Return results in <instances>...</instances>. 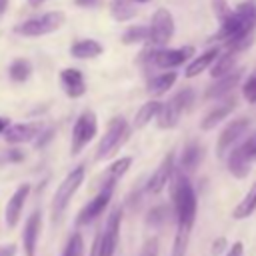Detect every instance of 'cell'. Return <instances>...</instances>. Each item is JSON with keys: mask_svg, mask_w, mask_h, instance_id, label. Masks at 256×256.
<instances>
[{"mask_svg": "<svg viewBox=\"0 0 256 256\" xmlns=\"http://www.w3.org/2000/svg\"><path fill=\"white\" fill-rule=\"evenodd\" d=\"M254 28H256V8L250 0H246L238 4L234 10H230V14L224 20H220V28L212 40H222L226 44L246 34H252Z\"/></svg>", "mask_w": 256, "mask_h": 256, "instance_id": "cell-1", "label": "cell"}, {"mask_svg": "<svg viewBox=\"0 0 256 256\" xmlns=\"http://www.w3.org/2000/svg\"><path fill=\"white\" fill-rule=\"evenodd\" d=\"M176 172V170H174ZM172 204H174V218L176 224H184V226H194L196 220V212H198V198H196V190L190 184L188 176L180 170L174 174L172 178Z\"/></svg>", "mask_w": 256, "mask_h": 256, "instance_id": "cell-2", "label": "cell"}, {"mask_svg": "<svg viewBox=\"0 0 256 256\" xmlns=\"http://www.w3.org/2000/svg\"><path fill=\"white\" fill-rule=\"evenodd\" d=\"M84 176H86V168L84 164H78L76 168H72L64 180L58 184L54 196H52V204H50V216H52V222H58L62 218V214L66 212L72 196L78 192L80 184L84 182Z\"/></svg>", "mask_w": 256, "mask_h": 256, "instance_id": "cell-3", "label": "cell"}, {"mask_svg": "<svg viewBox=\"0 0 256 256\" xmlns=\"http://www.w3.org/2000/svg\"><path fill=\"white\" fill-rule=\"evenodd\" d=\"M194 56V46H180V48H154L148 44V50L140 56L146 66H154L160 70H174L186 60Z\"/></svg>", "mask_w": 256, "mask_h": 256, "instance_id": "cell-4", "label": "cell"}, {"mask_svg": "<svg viewBox=\"0 0 256 256\" xmlns=\"http://www.w3.org/2000/svg\"><path fill=\"white\" fill-rule=\"evenodd\" d=\"M64 20H66V14L62 10H50V12H44L40 16H34V18H28V20L16 24L14 32L18 36H26V38H40V36L52 34L58 28H62Z\"/></svg>", "mask_w": 256, "mask_h": 256, "instance_id": "cell-5", "label": "cell"}, {"mask_svg": "<svg viewBox=\"0 0 256 256\" xmlns=\"http://www.w3.org/2000/svg\"><path fill=\"white\" fill-rule=\"evenodd\" d=\"M194 90L192 88H184L180 92H176L168 102H162L158 114H156V124L162 130H170L174 126H178L180 116L184 110H188L194 102Z\"/></svg>", "mask_w": 256, "mask_h": 256, "instance_id": "cell-6", "label": "cell"}, {"mask_svg": "<svg viewBox=\"0 0 256 256\" xmlns=\"http://www.w3.org/2000/svg\"><path fill=\"white\" fill-rule=\"evenodd\" d=\"M98 134V116L94 110L86 108L78 114L74 126H72V142H70V154L76 156L80 154L90 142L92 138Z\"/></svg>", "mask_w": 256, "mask_h": 256, "instance_id": "cell-7", "label": "cell"}, {"mask_svg": "<svg viewBox=\"0 0 256 256\" xmlns=\"http://www.w3.org/2000/svg\"><path fill=\"white\" fill-rule=\"evenodd\" d=\"M174 16L168 8H158L154 14H152V20L148 24V42L150 46L154 48H164L172 36H174Z\"/></svg>", "mask_w": 256, "mask_h": 256, "instance_id": "cell-8", "label": "cell"}, {"mask_svg": "<svg viewBox=\"0 0 256 256\" xmlns=\"http://www.w3.org/2000/svg\"><path fill=\"white\" fill-rule=\"evenodd\" d=\"M128 136V122L122 118V116H114L106 130H104V136L100 138L98 142V148H96V160H104L108 158Z\"/></svg>", "mask_w": 256, "mask_h": 256, "instance_id": "cell-9", "label": "cell"}, {"mask_svg": "<svg viewBox=\"0 0 256 256\" xmlns=\"http://www.w3.org/2000/svg\"><path fill=\"white\" fill-rule=\"evenodd\" d=\"M112 194H114V186H100L98 194H96L92 200H88V204H84L82 210L78 212V216H76V224L86 226V224L94 222L98 216H102L104 210L108 208L110 200H112Z\"/></svg>", "mask_w": 256, "mask_h": 256, "instance_id": "cell-10", "label": "cell"}, {"mask_svg": "<svg viewBox=\"0 0 256 256\" xmlns=\"http://www.w3.org/2000/svg\"><path fill=\"white\" fill-rule=\"evenodd\" d=\"M248 128H250V120L244 118V116L230 120V122L224 126V130L220 132V136H218L216 154H218V156H226V152H228V150H230L242 136H246Z\"/></svg>", "mask_w": 256, "mask_h": 256, "instance_id": "cell-11", "label": "cell"}, {"mask_svg": "<svg viewBox=\"0 0 256 256\" xmlns=\"http://www.w3.org/2000/svg\"><path fill=\"white\" fill-rule=\"evenodd\" d=\"M174 170H176V156H174V152H168V154L160 160V164L156 166V170L152 172V176L148 178V182H146V192H148V194H160V192L166 188V184L172 180Z\"/></svg>", "mask_w": 256, "mask_h": 256, "instance_id": "cell-12", "label": "cell"}, {"mask_svg": "<svg viewBox=\"0 0 256 256\" xmlns=\"http://www.w3.org/2000/svg\"><path fill=\"white\" fill-rule=\"evenodd\" d=\"M28 196H30V184L24 182V184H20V186L12 192V196L8 198L6 208H4V222H6L8 228H14V226L18 224Z\"/></svg>", "mask_w": 256, "mask_h": 256, "instance_id": "cell-13", "label": "cell"}, {"mask_svg": "<svg viewBox=\"0 0 256 256\" xmlns=\"http://www.w3.org/2000/svg\"><path fill=\"white\" fill-rule=\"evenodd\" d=\"M40 132H42L40 122H20V124L10 122V126L2 134L8 144H28V142H34Z\"/></svg>", "mask_w": 256, "mask_h": 256, "instance_id": "cell-14", "label": "cell"}, {"mask_svg": "<svg viewBox=\"0 0 256 256\" xmlns=\"http://www.w3.org/2000/svg\"><path fill=\"white\" fill-rule=\"evenodd\" d=\"M40 230H42V212L34 210L22 230V250L24 256H34L36 254V246H38V238H40Z\"/></svg>", "mask_w": 256, "mask_h": 256, "instance_id": "cell-15", "label": "cell"}, {"mask_svg": "<svg viewBox=\"0 0 256 256\" xmlns=\"http://www.w3.org/2000/svg\"><path fill=\"white\" fill-rule=\"evenodd\" d=\"M60 84L68 98H80L86 94V80L80 68H64L60 70Z\"/></svg>", "mask_w": 256, "mask_h": 256, "instance_id": "cell-16", "label": "cell"}, {"mask_svg": "<svg viewBox=\"0 0 256 256\" xmlns=\"http://www.w3.org/2000/svg\"><path fill=\"white\" fill-rule=\"evenodd\" d=\"M240 78H242V68H234L232 72H228V74L216 78V82L206 90V98H208V100H218V98L228 96V94L238 86Z\"/></svg>", "mask_w": 256, "mask_h": 256, "instance_id": "cell-17", "label": "cell"}, {"mask_svg": "<svg viewBox=\"0 0 256 256\" xmlns=\"http://www.w3.org/2000/svg\"><path fill=\"white\" fill-rule=\"evenodd\" d=\"M234 108H236V98H234V96L224 98L222 102H218V104L200 120V130H212V128H216L222 120H226V118L234 112Z\"/></svg>", "mask_w": 256, "mask_h": 256, "instance_id": "cell-18", "label": "cell"}, {"mask_svg": "<svg viewBox=\"0 0 256 256\" xmlns=\"http://www.w3.org/2000/svg\"><path fill=\"white\" fill-rule=\"evenodd\" d=\"M226 164H228V172L240 180L246 178L250 174V168H252V162L246 158V154L242 152L240 146H232L226 152Z\"/></svg>", "mask_w": 256, "mask_h": 256, "instance_id": "cell-19", "label": "cell"}, {"mask_svg": "<svg viewBox=\"0 0 256 256\" xmlns=\"http://www.w3.org/2000/svg\"><path fill=\"white\" fill-rule=\"evenodd\" d=\"M202 158H204V148H202V144H198V142H188V144L184 146L182 154H180V166H178V168H180L184 174H190V172H194V170L200 166Z\"/></svg>", "mask_w": 256, "mask_h": 256, "instance_id": "cell-20", "label": "cell"}, {"mask_svg": "<svg viewBox=\"0 0 256 256\" xmlns=\"http://www.w3.org/2000/svg\"><path fill=\"white\" fill-rule=\"evenodd\" d=\"M102 52H104V46L94 38H82L70 46V56L78 60H90V58L100 56Z\"/></svg>", "mask_w": 256, "mask_h": 256, "instance_id": "cell-21", "label": "cell"}, {"mask_svg": "<svg viewBox=\"0 0 256 256\" xmlns=\"http://www.w3.org/2000/svg\"><path fill=\"white\" fill-rule=\"evenodd\" d=\"M218 52H220V48L212 46V48L204 50L200 56H194V58L188 62V66H186V70H184V76H186V78H194V76H198L200 72H204L206 68H210L212 62L216 60Z\"/></svg>", "mask_w": 256, "mask_h": 256, "instance_id": "cell-22", "label": "cell"}, {"mask_svg": "<svg viewBox=\"0 0 256 256\" xmlns=\"http://www.w3.org/2000/svg\"><path fill=\"white\" fill-rule=\"evenodd\" d=\"M236 62H238V52H234V50H230V48L220 50L218 56H216V60H214L212 66H210L212 78H220V76L232 72V70L236 68Z\"/></svg>", "mask_w": 256, "mask_h": 256, "instance_id": "cell-23", "label": "cell"}, {"mask_svg": "<svg viewBox=\"0 0 256 256\" xmlns=\"http://www.w3.org/2000/svg\"><path fill=\"white\" fill-rule=\"evenodd\" d=\"M130 166H132V156H122V158L114 160V162L104 170V174L100 176V180H102L100 186H116V182L130 170Z\"/></svg>", "mask_w": 256, "mask_h": 256, "instance_id": "cell-24", "label": "cell"}, {"mask_svg": "<svg viewBox=\"0 0 256 256\" xmlns=\"http://www.w3.org/2000/svg\"><path fill=\"white\" fill-rule=\"evenodd\" d=\"M176 78H178V74H176L174 70L160 72V74H156V76H152V78L148 80V88H146V90H148L150 96H162V94H166V92L174 86Z\"/></svg>", "mask_w": 256, "mask_h": 256, "instance_id": "cell-25", "label": "cell"}, {"mask_svg": "<svg viewBox=\"0 0 256 256\" xmlns=\"http://www.w3.org/2000/svg\"><path fill=\"white\" fill-rule=\"evenodd\" d=\"M256 210V180L250 184L248 192L244 194V198L236 204V208L232 210V218L234 220H244L248 216H252Z\"/></svg>", "mask_w": 256, "mask_h": 256, "instance_id": "cell-26", "label": "cell"}, {"mask_svg": "<svg viewBox=\"0 0 256 256\" xmlns=\"http://www.w3.org/2000/svg\"><path fill=\"white\" fill-rule=\"evenodd\" d=\"M138 14L134 0H110V16L116 22H128Z\"/></svg>", "mask_w": 256, "mask_h": 256, "instance_id": "cell-27", "label": "cell"}, {"mask_svg": "<svg viewBox=\"0 0 256 256\" xmlns=\"http://www.w3.org/2000/svg\"><path fill=\"white\" fill-rule=\"evenodd\" d=\"M160 106H162V102H158V100H148V102H144V104L138 108L136 116H134V128H144L146 124H150L152 120H156V114H158Z\"/></svg>", "mask_w": 256, "mask_h": 256, "instance_id": "cell-28", "label": "cell"}, {"mask_svg": "<svg viewBox=\"0 0 256 256\" xmlns=\"http://www.w3.org/2000/svg\"><path fill=\"white\" fill-rule=\"evenodd\" d=\"M8 76L12 82H26L32 76V62L28 58H16L8 66Z\"/></svg>", "mask_w": 256, "mask_h": 256, "instance_id": "cell-29", "label": "cell"}, {"mask_svg": "<svg viewBox=\"0 0 256 256\" xmlns=\"http://www.w3.org/2000/svg\"><path fill=\"white\" fill-rule=\"evenodd\" d=\"M190 226L184 224H176V234H174V242H172V252L170 256H186L188 250V242H190Z\"/></svg>", "mask_w": 256, "mask_h": 256, "instance_id": "cell-30", "label": "cell"}, {"mask_svg": "<svg viewBox=\"0 0 256 256\" xmlns=\"http://www.w3.org/2000/svg\"><path fill=\"white\" fill-rule=\"evenodd\" d=\"M148 42V26H130L124 30L122 34V44L126 46H134V44H146Z\"/></svg>", "mask_w": 256, "mask_h": 256, "instance_id": "cell-31", "label": "cell"}, {"mask_svg": "<svg viewBox=\"0 0 256 256\" xmlns=\"http://www.w3.org/2000/svg\"><path fill=\"white\" fill-rule=\"evenodd\" d=\"M168 216H170V208L166 204H160V206H154L148 216H146V224L152 226V228H162L166 222H168Z\"/></svg>", "mask_w": 256, "mask_h": 256, "instance_id": "cell-32", "label": "cell"}, {"mask_svg": "<svg viewBox=\"0 0 256 256\" xmlns=\"http://www.w3.org/2000/svg\"><path fill=\"white\" fill-rule=\"evenodd\" d=\"M84 238L80 232H72V236L68 238L64 250H62V256H84Z\"/></svg>", "mask_w": 256, "mask_h": 256, "instance_id": "cell-33", "label": "cell"}, {"mask_svg": "<svg viewBox=\"0 0 256 256\" xmlns=\"http://www.w3.org/2000/svg\"><path fill=\"white\" fill-rule=\"evenodd\" d=\"M242 96L248 104H256V70L246 78V82L242 86Z\"/></svg>", "mask_w": 256, "mask_h": 256, "instance_id": "cell-34", "label": "cell"}, {"mask_svg": "<svg viewBox=\"0 0 256 256\" xmlns=\"http://www.w3.org/2000/svg\"><path fill=\"white\" fill-rule=\"evenodd\" d=\"M240 148H242V152L246 154V158L250 162H256V130L250 136H246V140L240 144Z\"/></svg>", "mask_w": 256, "mask_h": 256, "instance_id": "cell-35", "label": "cell"}, {"mask_svg": "<svg viewBox=\"0 0 256 256\" xmlns=\"http://www.w3.org/2000/svg\"><path fill=\"white\" fill-rule=\"evenodd\" d=\"M140 256H158V240L156 238H148L140 250Z\"/></svg>", "mask_w": 256, "mask_h": 256, "instance_id": "cell-36", "label": "cell"}, {"mask_svg": "<svg viewBox=\"0 0 256 256\" xmlns=\"http://www.w3.org/2000/svg\"><path fill=\"white\" fill-rule=\"evenodd\" d=\"M226 248H228V240H226L224 236H218V238L210 244V254H212V256H220Z\"/></svg>", "mask_w": 256, "mask_h": 256, "instance_id": "cell-37", "label": "cell"}, {"mask_svg": "<svg viewBox=\"0 0 256 256\" xmlns=\"http://www.w3.org/2000/svg\"><path fill=\"white\" fill-rule=\"evenodd\" d=\"M212 4H214V14L218 16V20H224L232 10V8H228L226 0H212Z\"/></svg>", "mask_w": 256, "mask_h": 256, "instance_id": "cell-38", "label": "cell"}, {"mask_svg": "<svg viewBox=\"0 0 256 256\" xmlns=\"http://www.w3.org/2000/svg\"><path fill=\"white\" fill-rule=\"evenodd\" d=\"M226 256H244V244H242L240 240L232 242V246H228Z\"/></svg>", "mask_w": 256, "mask_h": 256, "instance_id": "cell-39", "label": "cell"}, {"mask_svg": "<svg viewBox=\"0 0 256 256\" xmlns=\"http://www.w3.org/2000/svg\"><path fill=\"white\" fill-rule=\"evenodd\" d=\"M78 8H98L102 6V0H74Z\"/></svg>", "mask_w": 256, "mask_h": 256, "instance_id": "cell-40", "label": "cell"}, {"mask_svg": "<svg viewBox=\"0 0 256 256\" xmlns=\"http://www.w3.org/2000/svg\"><path fill=\"white\" fill-rule=\"evenodd\" d=\"M16 254V246L8 244V246H0V256H14Z\"/></svg>", "mask_w": 256, "mask_h": 256, "instance_id": "cell-41", "label": "cell"}, {"mask_svg": "<svg viewBox=\"0 0 256 256\" xmlns=\"http://www.w3.org/2000/svg\"><path fill=\"white\" fill-rule=\"evenodd\" d=\"M22 158H24V152H20V150H16V148L8 152V160H14V162H16V160H22Z\"/></svg>", "mask_w": 256, "mask_h": 256, "instance_id": "cell-42", "label": "cell"}, {"mask_svg": "<svg viewBox=\"0 0 256 256\" xmlns=\"http://www.w3.org/2000/svg\"><path fill=\"white\" fill-rule=\"evenodd\" d=\"M10 126V118H6V116H0V134L6 130Z\"/></svg>", "mask_w": 256, "mask_h": 256, "instance_id": "cell-43", "label": "cell"}, {"mask_svg": "<svg viewBox=\"0 0 256 256\" xmlns=\"http://www.w3.org/2000/svg\"><path fill=\"white\" fill-rule=\"evenodd\" d=\"M6 8H8V0H0V16H4Z\"/></svg>", "mask_w": 256, "mask_h": 256, "instance_id": "cell-44", "label": "cell"}, {"mask_svg": "<svg viewBox=\"0 0 256 256\" xmlns=\"http://www.w3.org/2000/svg\"><path fill=\"white\" fill-rule=\"evenodd\" d=\"M44 2H46V0H28V4H30V6H34V8H38V6H42Z\"/></svg>", "mask_w": 256, "mask_h": 256, "instance_id": "cell-45", "label": "cell"}, {"mask_svg": "<svg viewBox=\"0 0 256 256\" xmlns=\"http://www.w3.org/2000/svg\"><path fill=\"white\" fill-rule=\"evenodd\" d=\"M136 4H142V2H150V0H134Z\"/></svg>", "mask_w": 256, "mask_h": 256, "instance_id": "cell-46", "label": "cell"}, {"mask_svg": "<svg viewBox=\"0 0 256 256\" xmlns=\"http://www.w3.org/2000/svg\"><path fill=\"white\" fill-rule=\"evenodd\" d=\"M250 2H252V4H254V8H256V0H250Z\"/></svg>", "mask_w": 256, "mask_h": 256, "instance_id": "cell-47", "label": "cell"}]
</instances>
